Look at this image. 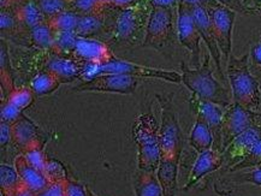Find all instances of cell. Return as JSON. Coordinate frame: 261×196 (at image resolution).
Here are the masks:
<instances>
[{"instance_id": "cell-47", "label": "cell", "mask_w": 261, "mask_h": 196, "mask_svg": "<svg viewBox=\"0 0 261 196\" xmlns=\"http://www.w3.org/2000/svg\"><path fill=\"white\" fill-rule=\"evenodd\" d=\"M18 196H33V194L24 187V185H22V189H21V191H19Z\"/></svg>"}, {"instance_id": "cell-13", "label": "cell", "mask_w": 261, "mask_h": 196, "mask_svg": "<svg viewBox=\"0 0 261 196\" xmlns=\"http://www.w3.org/2000/svg\"><path fill=\"white\" fill-rule=\"evenodd\" d=\"M190 9H192L194 19H195L197 29H199L200 35H201V40L205 42L206 47L208 49V53L211 54V57H212V61L214 63V65H216L219 77L222 81H225L226 76L223 66V54L222 52H220L216 35H214L207 10L202 4L190 6Z\"/></svg>"}, {"instance_id": "cell-1", "label": "cell", "mask_w": 261, "mask_h": 196, "mask_svg": "<svg viewBox=\"0 0 261 196\" xmlns=\"http://www.w3.org/2000/svg\"><path fill=\"white\" fill-rule=\"evenodd\" d=\"M160 112V160L156 169L164 196H176L178 188L179 160L183 151V135L171 100L162 102Z\"/></svg>"}, {"instance_id": "cell-24", "label": "cell", "mask_w": 261, "mask_h": 196, "mask_svg": "<svg viewBox=\"0 0 261 196\" xmlns=\"http://www.w3.org/2000/svg\"><path fill=\"white\" fill-rule=\"evenodd\" d=\"M13 9L16 10L19 22L22 23V25L28 32L48 21L41 10L39 9V6L35 4L34 0H25L21 5L16 6Z\"/></svg>"}, {"instance_id": "cell-45", "label": "cell", "mask_w": 261, "mask_h": 196, "mask_svg": "<svg viewBox=\"0 0 261 196\" xmlns=\"http://www.w3.org/2000/svg\"><path fill=\"white\" fill-rule=\"evenodd\" d=\"M200 3L205 6V8H208V6H214V5H218L220 3L218 0H200Z\"/></svg>"}, {"instance_id": "cell-28", "label": "cell", "mask_w": 261, "mask_h": 196, "mask_svg": "<svg viewBox=\"0 0 261 196\" xmlns=\"http://www.w3.org/2000/svg\"><path fill=\"white\" fill-rule=\"evenodd\" d=\"M56 33L53 28L49 25L48 21L42 23L32 31H29V44L34 46L35 48L46 49V51H51L53 41H55Z\"/></svg>"}, {"instance_id": "cell-41", "label": "cell", "mask_w": 261, "mask_h": 196, "mask_svg": "<svg viewBox=\"0 0 261 196\" xmlns=\"http://www.w3.org/2000/svg\"><path fill=\"white\" fill-rule=\"evenodd\" d=\"M152 8H162L176 11L178 10L179 0H148Z\"/></svg>"}, {"instance_id": "cell-17", "label": "cell", "mask_w": 261, "mask_h": 196, "mask_svg": "<svg viewBox=\"0 0 261 196\" xmlns=\"http://www.w3.org/2000/svg\"><path fill=\"white\" fill-rule=\"evenodd\" d=\"M224 166V155L220 149L211 148L208 151L200 153L197 155L195 162H194L192 171L188 176V181L184 185V190L193 188L196 183H199L205 176L218 171Z\"/></svg>"}, {"instance_id": "cell-31", "label": "cell", "mask_w": 261, "mask_h": 196, "mask_svg": "<svg viewBox=\"0 0 261 196\" xmlns=\"http://www.w3.org/2000/svg\"><path fill=\"white\" fill-rule=\"evenodd\" d=\"M77 35L70 32H59L56 33L55 41H53L51 53L58 55H66L72 57V51L75 47Z\"/></svg>"}, {"instance_id": "cell-36", "label": "cell", "mask_w": 261, "mask_h": 196, "mask_svg": "<svg viewBox=\"0 0 261 196\" xmlns=\"http://www.w3.org/2000/svg\"><path fill=\"white\" fill-rule=\"evenodd\" d=\"M256 166H261V142L249 153L248 155H247L246 158L242 159L239 164L232 166L229 170V172L246 170V169L256 167Z\"/></svg>"}, {"instance_id": "cell-25", "label": "cell", "mask_w": 261, "mask_h": 196, "mask_svg": "<svg viewBox=\"0 0 261 196\" xmlns=\"http://www.w3.org/2000/svg\"><path fill=\"white\" fill-rule=\"evenodd\" d=\"M106 12L89 13V15L81 13L75 34L83 38H93L106 28Z\"/></svg>"}, {"instance_id": "cell-30", "label": "cell", "mask_w": 261, "mask_h": 196, "mask_svg": "<svg viewBox=\"0 0 261 196\" xmlns=\"http://www.w3.org/2000/svg\"><path fill=\"white\" fill-rule=\"evenodd\" d=\"M80 16L81 13L73 11V10H66L64 12H60L58 15L53 16L48 19L49 25L52 26L53 31L59 32H70L75 33L79 25Z\"/></svg>"}, {"instance_id": "cell-42", "label": "cell", "mask_w": 261, "mask_h": 196, "mask_svg": "<svg viewBox=\"0 0 261 196\" xmlns=\"http://www.w3.org/2000/svg\"><path fill=\"white\" fill-rule=\"evenodd\" d=\"M249 55L255 64L261 66V41L257 42V44L254 46V47L252 48V51H250Z\"/></svg>"}, {"instance_id": "cell-48", "label": "cell", "mask_w": 261, "mask_h": 196, "mask_svg": "<svg viewBox=\"0 0 261 196\" xmlns=\"http://www.w3.org/2000/svg\"><path fill=\"white\" fill-rule=\"evenodd\" d=\"M87 196H98V195H95L94 192H93L88 187H87Z\"/></svg>"}, {"instance_id": "cell-44", "label": "cell", "mask_w": 261, "mask_h": 196, "mask_svg": "<svg viewBox=\"0 0 261 196\" xmlns=\"http://www.w3.org/2000/svg\"><path fill=\"white\" fill-rule=\"evenodd\" d=\"M249 9L253 13H261V0H249Z\"/></svg>"}, {"instance_id": "cell-20", "label": "cell", "mask_w": 261, "mask_h": 196, "mask_svg": "<svg viewBox=\"0 0 261 196\" xmlns=\"http://www.w3.org/2000/svg\"><path fill=\"white\" fill-rule=\"evenodd\" d=\"M0 31H2V39L13 41H28L29 32L27 31L22 23L19 22L15 9H2L0 13Z\"/></svg>"}, {"instance_id": "cell-29", "label": "cell", "mask_w": 261, "mask_h": 196, "mask_svg": "<svg viewBox=\"0 0 261 196\" xmlns=\"http://www.w3.org/2000/svg\"><path fill=\"white\" fill-rule=\"evenodd\" d=\"M231 176L223 179L222 183L226 185H243V184H253L261 187V166L246 169V170H240L231 172Z\"/></svg>"}, {"instance_id": "cell-6", "label": "cell", "mask_w": 261, "mask_h": 196, "mask_svg": "<svg viewBox=\"0 0 261 196\" xmlns=\"http://www.w3.org/2000/svg\"><path fill=\"white\" fill-rule=\"evenodd\" d=\"M105 74L125 75L140 79H158V81L175 83V85L182 83V75L175 71V70L153 68V66L141 65L128 61H120V59L117 58L106 65H87V71L82 79H88L90 77H94V76Z\"/></svg>"}, {"instance_id": "cell-46", "label": "cell", "mask_w": 261, "mask_h": 196, "mask_svg": "<svg viewBox=\"0 0 261 196\" xmlns=\"http://www.w3.org/2000/svg\"><path fill=\"white\" fill-rule=\"evenodd\" d=\"M179 2L184 3V4H187L188 6H194V5H197V4H201V3H200V0H179Z\"/></svg>"}, {"instance_id": "cell-39", "label": "cell", "mask_w": 261, "mask_h": 196, "mask_svg": "<svg viewBox=\"0 0 261 196\" xmlns=\"http://www.w3.org/2000/svg\"><path fill=\"white\" fill-rule=\"evenodd\" d=\"M10 144H12L11 124L2 122L0 123V145H2V149H5Z\"/></svg>"}, {"instance_id": "cell-7", "label": "cell", "mask_w": 261, "mask_h": 196, "mask_svg": "<svg viewBox=\"0 0 261 196\" xmlns=\"http://www.w3.org/2000/svg\"><path fill=\"white\" fill-rule=\"evenodd\" d=\"M177 29V12L172 10L152 8L142 46L163 49L170 44Z\"/></svg>"}, {"instance_id": "cell-38", "label": "cell", "mask_w": 261, "mask_h": 196, "mask_svg": "<svg viewBox=\"0 0 261 196\" xmlns=\"http://www.w3.org/2000/svg\"><path fill=\"white\" fill-rule=\"evenodd\" d=\"M64 196H87V185L68 177L64 183Z\"/></svg>"}, {"instance_id": "cell-40", "label": "cell", "mask_w": 261, "mask_h": 196, "mask_svg": "<svg viewBox=\"0 0 261 196\" xmlns=\"http://www.w3.org/2000/svg\"><path fill=\"white\" fill-rule=\"evenodd\" d=\"M218 2L222 5H225L236 12L244 13V15H252V11L246 5H243L241 0H218Z\"/></svg>"}, {"instance_id": "cell-23", "label": "cell", "mask_w": 261, "mask_h": 196, "mask_svg": "<svg viewBox=\"0 0 261 196\" xmlns=\"http://www.w3.org/2000/svg\"><path fill=\"white\" fill-rule=\"evenodd\" d=\"M0 83L2 92L5 96L16 88L15 85V71H13L11 58H10L9 45L5 39L0 41Z\"/></svg>"}, {"instance_id": "cell-22", "label": "cell", "mask_w": 261, "mask_h": 196, "mask_svg": "<svg viewBox=\"0 0 261 196\" xmlns=\"http://www.w3.org/2000/svg\"><path fill=\"white\" fill-rule=\"evenodd\" d=\"M135 196H164L155 171H145L137 169L133 178Z\"/></svg>"}, {"instance_id": "cell-37", "label": "cell", "mask_w": 261, "mask_h": 196, "mask_svg": "<svg viewBox=\"0 0 261 196\" xmlns=\"http://www.w3.org/2000/svg\"><path fill=\"white\" fill-rule=\"evenodd\" d=\"M68 177L52 181L47 187L33 196H64V183Z\"/></svg>"}, {"instance_id": "cell-16", "label": "cell", "mask_w": 261, "mask_h": 196, "mask_svg": "<svg viewBox=\"0 0 261 196\" xmlns=\"http://www.w3.org/2000/svg\"><path fill=\"white\" fill-rule=\"evenodd\" d=\"M190 106H192L193 111L195 115L201 116L206 119L208 125L212 129L214 135V148L222 149V125H223V118L224 114H225V108L223 106L214 104V102L203 100V99L197 98V96L193 95L190 96Z\"/></svg>"}, {"instance_id": "cell-19", "label": "cell", "mask_w": 261, "mask_h": 196, "mask_svg": "<svg viewBox=\"0 0 261 196\" xmlns=\"http://www.w3.org/2000/svg\"><path fill=\"white\" fill-rule=\"evenodd\" d=\"M13 166H15L16 171H17L19 178H21L22 184L33 195L43 190L51 183L47 176L42 174L39 169H36L22 153L13 159Z\"/></svg>"}, {"instance_id": "cell-11", "label": "cell", "mask_w": 261, "mask_h": 196, "mask_svg": "<svg viewBox=\"0 0 261 196\" xmlns=\"http://www.w3.org/2000/svg\"><path fill=\"white\" fill-rule=\"evenodd\" d=\"M177 35L179 44L190 52L194 68H199L201 65V35L194 19L192 9L182 2H179L177 10Z\"/></svg>"}, {"instance_id": "cell-43", "label": "cell", "mask_w": 261, "mask_h": 196, "mask_svg": "<svg viewBox=\"0 0 261 196\" xmlns=\"http://www.w3.org/2000/svg\"><path fill=\"white\" fill-rule=\"evenodd\" d=\"M24 2L25 0H0V6L2 9H13Z\"/></svg>"}, {"instance_id": "cell-35", "label": "cell", "mask_w": 261, "mask_h": 196, "mask_svg": "<svg viewBox=\"0 0 261 196\" xmlns=\"http://www.w3.org/2000/svg\"><path fill=\"white\" fill-rule=\"evenodd\" d=\"M23 116V111L18 107H16L11 101H9L6 98L2 99V107H0V121L13 124L17 122Z\"/></svg>"}, {"instance_id": "cell-34", "label": "cell", "mask_w": 261, "mask_h": 196, "mask_svg": "<svg viewBox=\"0 0 261 196\" xmlns=\"http://www.w3.org/2000/svg\"><path fill=\"white\" fill-rule=\"evenodd\" d=\"M34 3L47 19L66 10H71L72 6V0H34Z\"/></svg>"}, {"instance_id": "cell-21", "label": "cell", "mask_w": 261, "mask_h": 196, "mask_svg": "<svg viewBox=\"0 0 261 196\" xmlns=\"http://www.w3.org/2000/svg\"><path fill=\"white\" fill-rule=\"evenodd\" d=\"M189 145L197 154L214 147V135L208 123L201 116L196 115L192 132L189 136Z\"/></svg>"}, {"instance_id": "cell-18", "label": "cell", "mask_w": 261, "mask_h": 196, "mask_svg": "<svg viewBox=\"0 0 261 196\" xmlns=\"http://www.w3.org/2000/svg\"><path fill=\"white\" fill-rule=\"evenodd\" d=\"M45 69L58 76L62 83H70L75 79L83 78L87 71V64L75 57H66V55L51 53L46 62Z\"/></svg>"}, {"instance_id": "cell-5", "label": "cell", "mask_w": 261, "mask_h": 196, "mask_svg": "<svg viewBox=\"0 0 261 196\" xmlns=\"http://www.w3.org/2000/svg\"><path fill=\"white\" fill-rule=\"evenodd\" d=\"M133 137L137 148V169L155 171L160 160V122L153 114L137 116L133 125Z\"/></svg>"}, {"instance_id": "cell-32", "label": "cell", "mask_w": 261, "mask_h": 196, "mask_svg": "<svg viewBox=\"0 0 261 196\" xmlns=\"http://www.w3.org/2000/svg\"><path fill=\"white\" fill-rule=\"evenodd\" d=\"M36 94L33 91L32 87H16L12 92H10L6 96H3V98H6L9 101H11L16 107H18L21 111H24V109L29 108L30 106L33 105V102L35 100Z\"/></svg>"}, {"instance_id": "cell-26", "label": "cell", "mask_w": 261, "mask_h": 196, "mask_svg": "<svg viewBox=\"0 0 261 196\" xmlns=\"http://www.w3.org/2000/svg\"><path fill=\"white\" fill-rule=\"evenodd\" d=\"M21 178L15 166L2 162L0 165V191L2 196H18L22 189Z\"/></svg>"}, {"instance_id": "cell-33", "label": "cell", "mask_w": 261, "mask_h": 196, "mask_svg": "<svg viewBox=\"0 0 261 196\" xmlns=\"http://www.w3.org/2000/svg\"><path fill=\"white\" fill-rule=\"evenodd\" d=\"M110 8H112V0H72L71 10L83 15H89L106 12Z\"/></svg>"}, {"instance_id": "cell-15", "label": "cell", "mask_w": 261, "mask_h": 196, "mask_svg": "<svg viewBox=\"0 0 261 196\" xmlns=\"http://www.w3.org/2000/svg\"><path fill=\"white\" fill-rule=\"evenodd\" d=\"M261 142V124L249 128L230 142L223 151L224 166L229 171L232 166L247 157Z\"/></svg>"}, {"instance_id": "cell-10", "label": "cell", "mask_w": 261, "mask_h": 196, "mask_svg": "<svg viewBox=\"0 0 261 196\" xmlns=\"http://www.w3.org/2000/svg\"><path fill=\"white\" fill-rule=\"evenodd\" d=\"M207 13L212 24V29L218 41L223 61L229 62L232 51V32L235 25L237 12L225 5L218 4L206 8Z\"/></svg>"}, {"instance_id": "cell-2", "label": "cell", "mask_w": 261, "mask_h": 196, "mask_svg": "<svg viewBox=\"0 0 261 196\" xmlns=\"http://www.w3.org/2000/svg\"><path fill=\"white\" fill-rule=\"evenodd\" d=\"M211 54L208 52L203 55V61L199 68H189L186 63L180 64L182 85L189 89V92L197 98L214 102V104L227 107L232 104L231 92L213 75L211 68Z\"/></svg>"}, {"instance_id": "cell-9", "label": "cell", "mask_w": 261, "mask_h": 196, "mask_svg": "<svg viewBox=\"0 0 261 196\" xmlns=\"http://www.w3.org/2000/svg\"><path fill=\"white\" fill-rule=\"evenodd\" d=\"M139 79L125 75L105 74L94 76L72 87L76 93H109V94L129 95L135 93Z\"/></svg>"}, {"instance_id": "cell-3", "label": "cell", "mask_w": 261, "mask_h": 196, "mask_svg": "<svg viewBox=\"0 0 261 196\" xmlns=\"http://www.w3.org/2000/svg\"><path fill=\"white\" fill-rule=\"evenodd\" d=\"M152 6L148 0H136L128 8L120 9L110 26V40L113 45L132 47L143 44Z\"/></svg>"}, {"instance_id": "cell-8", "label": "cell", "mask_w": 261, "mask_h": 196, "mask_svg": "<svg viewBox=\"0 0 261 196\" xmlns=\"http://www.w3.org/2000/svg\"><path fill=\"white\" fill-rule=\"evenodd\" d=\"M261 124V111H252L237 102L225 108L222 125V149L224 151L233 138L249 128Z\"/></svg>"}, {"instance_id": "cell-12", "label": "cell", "mask_w": 261, "mask_h": 196, "mask_svg": "<svg viewBox=\"0 0 261 196\" xmlns=\"http://www.w3.org/2000/svg\"><path fill=\"white\" fill-rule=\"evenodd\" d=\"M72 57L87 65L93 66L106 65L116 59L112 48L106 42L94 38H83L79 35L72 51Z\"/></svg>"}, {"instance_id": "cell-14", "label": "cell", "mask_w": 261, "mask_h": 196, "mask_svg": "<svg viewBox=\"0 0 261 196\" xmlns=\"http://www.w3.org/2000/svg\"><path fill=\"white\" fill-rule=\"evenodd\" d=\"M12 145L21 153L43 149L46 145L45 134L32 119L23 115L17 122L11 124Z\"/></svg>"}, {"instance_id": "cell-27", "label": "cell", "mask_w": 261, "mask_h": 196, "mask_svg": "<svg viewBox=\"0 0 261 196\" xmlns=\"http://www.w3.org/2000/svg\"><path fill=\"white\" fill-rule=\"evenodd\" d=\"M63 83L58 76L49 70L43 69L30 82V87L38 96L49 95L55 93Z\"/></svg>"}, {"instance_id": "cell-49", "label": "cell", "mask_w": 261, "mask_h": 196, "mask_svg": "<svg viewBox=\"0 0 261 196\" xmlns=\"http://www.w3.org/2000/svg\"><path fill=\"white\" fill-rule=\"evenodd\" d=\"M241 2L243 3V5H246L247 8L249 9V0H241ZM249 10H250V9H249ZM252 13H253V12H252Z\"/></svg>"}, {"instance_id": "cell-4", "label": "cell", "mask_w": 261, "mask_h": 196, "mask_svg": "<svg viewBox=\"0 0 261 196\" xmlns=\"http://www.w3.org/2000/svg\"><path fill=\"white\" fill-rule=\"evenodd\" d=\"M249 54L235 57L231 54L226 64V77L230 86L232 101L243 107L260 111L261 86L249 70Z\"/></svg>"}]
</instances>
